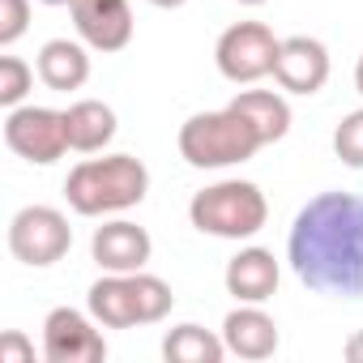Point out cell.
<instances>
[{"label":"cell","instance_id":"cell-1","mask_svg":"<svg viewBox=\"0 0 363 363\" xmlns=\"http://www.w3.org/2000/svg\"><path fill=\"white\" fill-rule=\"evenodd\" d=\"M286 261L308 291L363 299V197L316 193L291 223Z\"/></svg>","mask_w":363,"mask_h":363},{"label":"cell","instance_id":"cell-2","mask_svg":"<svg viewBox=\"0 0 363 363\" xmlns=\"http://www.w3.org/2000/svg\"><path fill=\"white\" fill-rule=\"evenodd\" d=\"M150 193V171L133 154H103V158H82L69 179H65V197L69 210L82 218H107L141 206Z\"/></svg>","mask_w":363,"mask_h":363},{"label":"cell","instance_id":"cell-3","mask_svg":"<svg viewBox=\"0 0 363 363\" xmlns=\"http://www.w3.org/2000/svg\"><path fill=\"white\" fill-rule=\"evenodd\" d=\"M261 145L265 137L235 103L218 111H197L179 124V158L197 171H223V167L248 162Z\"/></svg>","mask_w":363,"mask_h":363},{"label":"cell","instance_id":"cell-4","mask_svg":"<svg viewBox=\"0 0 363 363\" xmlns=\"http://www.w3.org/2000/svg\"><path fill=\"white\" fill-rule=\"evenodd\" d=\"M90 316L103 329H137V325H158L171 308H175V291L137 269V274H103L90 295H86Z\"/></svg>","mask_w":363,"mask_h":363},{"label":"cell","instance_id":"cell-5","mask_svg":"<svg viewBox=\"0 0 363 363\" xmlns=\"http://www.w3.org/2000/svg\"><path fill=\"white\" fill-rule=\"evenodd\" d=\"M189 223L214 240H252L269 223V201L252 179H218V184L193 193Z\"/></svg>","mask_w":363,"mask_h":363},{"label":"cell","instance_id":"cell-6","mask_svg":"<svg viewBox=\"0 0 363 363\" xmlns=\"http://www.w3.org/2000/svg\"><path fill=\"white\" fill-rule=\"evenodd\" d=\"M73 248V227L65 218V210L56 206H26L9 218V252L13 261L30 265V269H48L56 261H65Z\"/></svg>","mask_w":363,"mask_h":363},{"label":"cell","instance_id":"cell-7","mask_svg":"<svg viewBox=\"0 0 363 363\" xmlns=\"http://www.w3.org/2000/svg\"><path fill=\"white\" fill-rule=\"evenodd\" d=\"M278 43L265 22H235L218 35L214 43V65L231 86H252L261 77H274L278 65Z\"/></svg>","mask_w":363,"mask_h":363},{"label":"cell","instance_id":"cell-8","mask_svg":"<svg viewBox=\"0 0 363 363\" xmlns=\"http://www.w3.org/2000/svg\"><path fill=\"white\" fill-rule=\"evenodd\" d=\"M5 145L35 162V167H52L56 158L69 154V124H65V111H52V107H35V103H22V107H9L5 111Z\"/></svg>","mask_w":363,"mask_h":363},{"label":"cell","instance_id":"cell-9","mask_svg":"<svg viewBox=\"0 0 363 363\" xmlns=\"http://www.w3.org/2000/svg\"><path fill=\"white\" fill-rule=\"evenodd\" d=\"M43 359L48 363H103L107 337L99 320L77 308H52L43 320Z\"/></svg>","mask_w":363,"mask_h":363},{"label":"cell","instance_id":"cell-10","mask_svg":"<svg viewBox=\"0 0 363 363\" xmlns=\"http://www.w3.org/2000/svg\"><path fill=\"white\" fill-rule=\"evenodd\" d=\"M77 39L90 52H124L133 43V5L128 0H73L69 5Z\"/></svg>","mask_w":363,"mask_h":363},{"label":"cell","instance_id":"cell-11","mask_svg":"<svg viewBox=\"0 0 363 363\" xmlns=\"http://www.w3.org/2000/svg\"><path fill=\"white\" fill-rule=\"evenodd\" d=\"M329 48L312 35H291L278 43V65H274V82L286 94H320L329 82Z\"/></svg>","mask_w":363,"mask_h":363},{"label":"cell","instance_id":"cell-12","mask_svg":"<svg viewBox=\"0 0 363 363\" xmlns=\"http://www.w3.org/2000/svg\"><path fill=\"white\" fill-rule=\"evenodd\" d=\"M90 257L103 274H137L150 265L154 257V240L145 227L128 223V218H111L103 227H94V240H90Z\"/></svg>","mask_w":363,"mask_h":363},{"label":"cell","instance_id":"cell-13","mask_svg":"<svg viewBox=\"0 0 363 363\" xmlns=\"http://www.w3.org/2000/svg\"><path fill=\"white\" fill-rule=\"evenodd\" d=\"M227 295H235V303H265L278 295V282H282V265L269 248H240L231 261H227Z\"/></svg>","mask_w":363,"mask_h":363},{"label":"cell","instance_id":"cell-14","mask_svg":"<svg viewBox=\"0 0 363 363\" xmlns=\"http://www.w3.org/2000/svg\"><path fill=\"white\" fill-rule=\"evenodd\" d=\"M223 342H227V354L257 363V359H269L278 350L282 333H278V320L261 303H240L223 320Z\"/></svg>","mask_w":363,"mask_h":363},{"label":"cell","instance_id":"cell-15","mask_svg":"<svg viewBox=\"0 0 363 363\" xmlns=\"http://www.w3.org/2000/svg\"><path fill=\"white\" fill-rule=\"evenodd\" d=\"M35 69L48 90H60V94L82 90L90 82V48L77 39H48L35 56Z\"/></svg>","mask_w":363,"mask_h":363},{"label":"cell","instance_id":"cell-16","mask_svg":"<svg viewBox=\"0 0 363 363\" xmlns=\"http://www.w3.org/2000/svg\"><path fill=\"white\" fill-rule=\"evenodd\" d=\"M65 124H69V150L77 154H103L116 137V111L103 99H77L65 107Z\"/></svg>","mask_w":363,"mask_h":363},{"label":"cell","instance_id":"cell-17","mask_svg":"<svg viewBox=\"0 0 363 363\" xmlns=\"http://www.w3.org/2000/svg\"><path fill=\"white\" fill-rule=\"evenodd\" d=\"M162 359L167 363H223L227 359V342L223 333L214 329H201V325H175L167 337H162Z\"/></svg>","mask_w":363,"mask_h":363},{"label":"cell","instance_id":"cell-18","mask_svg":"<svg viewBox=\"0 0 363 363\" xmlns=\"http://www.w3.org/2000/svg\"><path fill=\"white\" fill-rule=\"evenodd\" d=\"M231 103L257 124L265 145H274V141H282L291 133V103H286V94H278V90H240Z\"/></svg>","mask_w":363,"mask_h":363},{"label":"cell","instance_id":"cell-19","mask_svg":"<svg viewBox=\"0 0 363 363\" xmlns=\"http://www.w3.org/2000/svg\"><path fill=\"white\" fill-rule=\"evenodd\" d=\"M35 73L39 69H30L22 56H0V107H22L26 103V94L35 90Z\"/></svg>","mask_w":363,"mask_h":363},{"label":"cell","instance_id":"cell-20","mask_svg":"<svg viewBox=\"0 0 363 363\" xmlns=\"http://www.w3.org/2000/svg\"><path fill=\"white\" fill-rule=\"evenodd\" d=\"M333 154L346 167L363 171V107H354L350 116L337 120V128H333Z\"/></svg>","mask_w":363,"mask_h":363},{"label":"cell","instance_id":"cell-21","mask_svg":"<svg viewBox=\"0 0 363 363\" xmlns=\"http://www.w3.org/2000/svg\"><path fill=\"white\" fill-rule=\"evenodd\" d=\"M30 30V0H0V48H13Z\"/></svg>","mask_w":363,"mask_h":363},{"label":"cell","instance_id":"cell-22","mask_svg":"<svg viewBox=\"0 0 363 363\" xmlns=\"http://www.w3.org/2000/svg\"><path fill=\"white\" fill-rule=\"evenodd\" d=\"M0 363H35V342L22 329H5V337H0Z\"/></svg>","mask_w":363,"mask_h":363},{"label":"cell","instance_id":"cell-23","mask_svg":"<svg viewBox=\"0 0 363 363\" xmlns=\"http://www.w3.org/2000/svg\"><path fill=\"white\" fill-rule=\"evenodd\" d=\"M342 354H346V359H350V363H363V329H359V333H350V337H346V346H342Z\"/></svg>","mask_w":363,"mask_h":363},{"label":"cell","instance_id":"cell-24","mask_svg":"<svg viewBox=\"0 0 363 363\" xmlns=\"http://www.w3.org/2000/svg\"><path fill=\"white\" fill-rule=\"evenodd\" d=\"M150 5H154V9H184L189 0H150Z\"/></svg>","mask_w":363,"mask_h":363},{"label":"cell","instance_id":"cell-25","mask_svg":"<svg viewBox=\"0 0 363 363\" xmlns=\"http://www.w3.org/2000/svg\"><path fill=\"white\" fill-rule=\"evenodd\" d=\"M354 90H359V99H363V56H359V65H354Z\"/></svg>","mask_w":363,"mask_h":363},{"label":"cell","instance_id":"cell-26","mask_svg":"<svg viewBox=\"0 0 363 363\" xmlns=\"http://www.w3.org/2000/svg\"><path fill=\"white\" fill-rule=\"evenodd\" d=\"M39 5H52L56 9V5H73V0H39Z\"/></svg>","mask_w":363,"mask_h":363},{"label":"cell","instance_id":"cell-27","mask_svg":"<svg viewBox=\"0 0 363 363\" xmlns=\"http://www.w3.org/2000/svg\"><path fill=\"white\" fill-rule=\"evenodd\" d=\"M240 5H248V9H257V5H265V0H240Z\"/></svg>","mask_w":363,"mask_h":363}]
</instances>
